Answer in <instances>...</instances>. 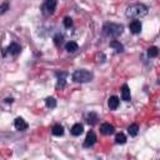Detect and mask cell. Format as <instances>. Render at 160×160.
<instances>
[{
    "instance_id": "1",
    "label": "cell",
    "mask_w": 160,
    "mask_h": 160,
    "mask_svg": "<svg viewBox=\"0 0 160 160\" xmlns=\"http://www.w3.org/2000/svg\"><path fill=\"white\" fill-rule=\"evenodd\" d=\"M148 14V8L144 5V4H140V2H136V4H131L126 8V11H125V15L130 19H140V18H144L145 15Z\"/></svg>"
},
{
    "instance_id": "2",
    "label": "cell",
    "mask_w": 160,
    "mask_h": 160,
    "mask_svg": "<svg viewBox=\"0 0 160 160\" xmlns=\"http://www.w3.org/2000/svg\"><path fill=\"white\" fill-rule=\"evenodd\" d=\"M122 30H124V26L115 22H106L102 26V34L109 38H118L119 35H121Z\"/></svg>"
},
{
    "instance_id": "3",
    "label": "cell",
    "mask_w": 160,
    "mask_h": 160,
    "mask_svg": "<svg viewBox=\"0 0 160 160\" xmlns=\"http://www.w3.org/2000/svg\"><path fill=\"white\" fill-rule=\"evenodd\" d=\"M72 80L75 82H89L90 80H92V74L88 70L84 69H79L75 70L72 74Z\"/></svg>"
},
{
    "instance_id": "4",
    "label": "cell",
    "mask_w": 160,
    "mask_h": 160,
    "mask_svg": "<svg viewBox=\"0 0 160 160\" xmlns=\"http://www.w3.org/2000/svg\"><path fill=\"white\" fill-rule=\"evenodd\" d=\"M55 8H56V0H46L41 6V11L44 15H51L54 14Z\"/></svg>"
},
{
    "instance_id": "5",
    "label": "cell",
    "mask_w": 160,
    "mask_h": 160,
    "mask_svg": "<svg viewBox=\"0 0 160 160\" xmlns=\"http://www.w3.org/2000/svg\"><path fill=\"white\" fill-rule=\"evenodd\" d=\"M96 142V135L94 131H89L84 140V148H90Z\"/></svg>"
},
{
    "instance_id": "6",
    "label": "cell",
    "mask_w": 160,
    "mask_h": 160,
    "mask_svg": "<svg viewBox=\"0 0 160 160\" xmlns=\"http://www.w3.org/2000/svg\"><path fill=\"white\" fill-rule=\"evenodd\" d=\"M14 126H15V129L16 130H20V131H24V130H26L28 129V122L22 119V118H16L15 119V121H14Z\"/></svg>"
},
{
    "instance_id": "7",
    "label": "cell",
    "mask_w": 160,
    "mask_h": 160,
    "mask_svg": "<svg viewBox=\"0 0 160 160\" xmlns=\"http://www.w3.org/2000/svg\"><path fill=\"white\" fill-rule=\"evenodd\" d=\"M114 130H115L114 126L109 122H104L100 125V132L104 135H111V134H114Z\"/></svg>"
},
{
    "instance_id": "8",
    "label": "cell",
    "mask_w": 160,
    "mask_h": 160,
    "mask_svg": "<svg viewBox=\"0 0 160 160\" xmlns=\"http://www.w3.org/2000/svg\"><path fill=\"white\" fill-rule=\"evenodd\" d=\"M141 22L139 20H132L130 24H129V29L132 34H139L141 31Z\"/></svg>"
},
{
    "instance_id": "9",
    "label": "cell",
    "mask_w": 160,
    "mask_h": 160,
    "mask_svg": "<svg viewBox=\"0 0 160 160\" xmlns=\"http://www.w3.org/2000/svg\"><path fill=\"white\" fill-rule=\"evenodd\" d=\"M119 102H120V100H119V98H118V96H115V95L110 96V98H109V100H108L109 109H110V110H115V109H118Z\"/></svg>"
},
{
    "instance_id": "10",
    "label": "cell",
    "mask_w": 160,
    "mask_h": 160,
    "mask_svg": "<svg viewBox=\"0 0 160 160\" xmlns=\"http://www.w3.org/2000/svg\"><path fill=\"white\" fill-rule=\"evenodd\" d=\"M71 134L74 135V136H79V135H81L82 134V131H84V126H82V124H80V122H76V124H74L72 126H71Z\"/></svg>"
},
{
    "instance_id": "11",
    "label": "cell",
    "mask_w": 160,
    "mask_h": 160,
    "mask_svg": "<svg viewBox=\"0 0 160 160\" xmlns=\"http://www.w3.org/2000/svg\"><path fill=\"white\" fill-rule=\"evenodd\" d=\"M121 98H122L124 101H130L131 95H130V89H129L128 85H122L121 86Z\"/></svg>"
},
{
    "instance_id": "12",
    "label": "cell",
    "mask_w": 160,
    "mask_h": 160,
    "mask_svg": "<svg viewBox=\"0 0 160 160\" xmlns=\"http://www.w3.org/2000/svg\"><path fill=\"white\" fill-rule=\"evenodd\" d=\"M8 51H9L11 55H18V54L21 51V48H20L19 44L12 42V44H10V45L8 46Z\"/></svg>"
},
{
    "instance_id": "13",
    "label": "cell",
    "mask_w": 160,
    "mask_h": 160,
    "mask_svg": "<svg viewBox=\"0 0 160 160\" xmlns=\"http://www.w3.org/2000/svg\"><path fill=\"white\" fill-rule=\"evenodd\" d=\"M65 50L68 52H75L79 50V45L75 42V41H69L65 44Z\"/></svg>"
},
{
    "instance_id": "14",
    "label": "cell",
    "mask_w": 160,
    "mask_h": 160,
    "mask_svg": "<svg viewBox=\"0 0 160 160\" xmlns=\"http://www.w3.org/2000/svg\"><path fill=\"white\" fill-rule=\"evenodd\" d=\"M51 132L55 136H61V135H64V128L60 124H55L52 126V129H51Z\"/></svg>"
},
{
    "instance_id": "15",
    "label": "cell",
    "mask_w": 160,
    "mask_h": 160,
    "mask_svg": "<svg viewBox=\"0 0 160 160\" xmlns=\"http://www.w3.org/2000/svg\"><path fill=\"white\" fill-rule=\"evenodd\" d=\"M66 72H56L58 76V88H64L65 86V78H66Z\"/></svg>"
},
{
    "instance_id": "16",
    "label": "cell",
    "mask_w": 160,
    "mask_h": 160,
    "mask_svg": "<svg viewBox=\"0 0 160 160\" xmlns=\"http://www.w3.org/2000/svg\"><path fill=\"white\" fill-rule=\"evenodd\" d=\"M110 48L115 49L118 52H121V51L124 50V46H122V44H121L120 41H118V40H112V41H110Z\"/></svg>"
},
{
    "instance_id": "17",
    "label": "cell",
    "mask_w": 160,
    "mask_h": 160,
    "mask_svg": "<svg viewBox=\"0 0 160 160\" xmlns=\"http://www.w3.org/2000/svg\"><path fill=\"white\" fill-rule=\"evenodd\" d=\"M86 121H88V124H90V125L96 124V121H98V115H96L95 112L88 114V115H86Z\"/></svg>"
},
{
    "instance_id": "18",
    "label": "cell",
    "mask_w": 160,
    "mask_h": 160,
    "mask_svg": "<svg viewBox=\"0 0 160 160\" xmlns=\"http://www.w3.org/2000/svg\"><path fill=\"white\" fill-rule=\"evenodd\" d=\"M138 131H139L138 124H132V125H130V126L128 128V132H129L130 136H136V135H138Z\"/></svg>"
},
{
    "instance_id": "19",
    "label": "cell",
    "mask_w": 160,
    "mask_h": 160,
    "mask_svg": "<svg viewBox=\"0 0 160 160\" xmlns=\"http://www.w3.org/2000/svg\"><path fill=\"white\" fill-rule=\"evenodd\" d=\"M115 142L116 144H125L126 142V136L122 134V132H119V134H116L115 135Z\"/></svg>"
},
{
    "instance_id": "20",
    "label": "cell",
    "mask_w": 160,
    "mask_h": 160,
    "mask_svg": "<svg viewBox=\"0 0 160 160\" xmlns=\"http://www.w3.org/2000/svg\"><path fill=\"white\" fill-rule=\"evenodd\" d=\"M45 104H46V106L48 108H50V109H54L55 106H56V100L54 99V98H46L45 99Z\"/></svg>"
},
{
    "instance_id": "21",
    "label": "cell",
    "mask_w": 160,
    "mask_h": 160,
    "mask_svg": "<svg viewBox=\"0 0 160 160\" xmlns=\"http://www.w3.org/2000/svg\"><path fill=\"white\" fill-rule=\"evenodd\" d=\"M158 48L156 46H151V48H149L148 49V55H149V58H155V56H158Z\"/></svg>"
},
{
    "instance_id": "22",
    "label": "cell",
    "mask_w": 160,
    "mask_h": 160,
    "mask_svg": "<svg viewBox=\"0 0 160 160\" xmlns=\"http://www.w3.org/2000/svg\"><path fill=\"white\" fill-rule=\"evenodd\" d=\"M62 22H64V26H65V28H68V29L72 26V19H71V18H69V16H66V18L64 19V21H62Z\"/></svg>"
},
{
    "instance_id": "23",
    "label": "cell",
    "mask_w": 160,
    "mask_h": 160,
    "mask_svg": "<svg viewBox=\"0 0 160 160\" xmlns=\"http://www.w3.org/2000/svg\"><path fill=\"white\" fill-rule=\"evenodd\" d=\"M62 40H64V38H62V35H60V34H58V35L54 38V42H55V45H60V44L62 42Z\"/></svg>"
},
{
    "instance_id": "24",
    "label": "cell",
    "mask_w": 160,
    "mask_h": 160,
    "mask_svg": "<svg viewBox=\"0 0 160 160\" xmlns=\"http://www.w3.org/2000/svg\"><path fill=\"white\" fill-rule=\"evenodd\" d=\"M8 9H9V4H8V2H2V4L0 5V14L5 12Z\"/></svg>"
},
{
    "instance_id": "25",
    "label": "cell",
    "mask_w": 160,
    "mask_h": 160,
    "mask_svg": "<svg viewBox=\"0 0 160 160\" xmlns=\"http://www.w3.org/2000/svg\"><path fill=\"white\" fill-rule=\"evenodd\" d=\"M6 102H12V99L10 98V99H6Z\"/></svg>"
}]
</instances>
